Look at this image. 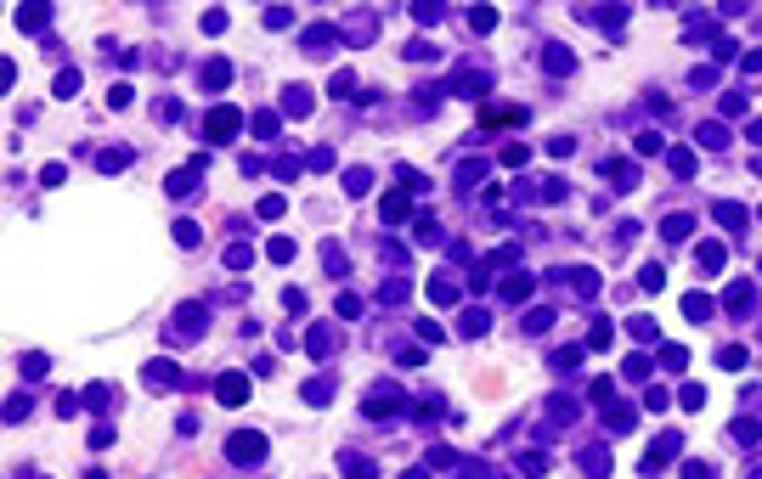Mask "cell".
Segmentation results:
<instances>
[{"mask_svg": "<svg viewBox=\"0 0 762 479\" xmlns=\"http://www.w3.org/2000/svg\"><path fill=\"white\" fill-rule=\"evenodd\" d=\"M226 457H232V462H260V457H266V434H254V428L232 434V440H226Z\"/></svg>", "mask_w": 762, "mask_h": 479, "instance_id": "cell-1", "label": "cell"}, {"mask_svg": "<svg viewBox=\"0 0 762 479\" xmlns=\"http://www.w3.org/2000/svg\"><path fill=\"white\" fill-rule=\"evenodd\" d=\"M237 119H243L237 107H215L209 124H203V136H209V141H232V136H237Z\"/></svg>", "mask_w": 762, "mask_h": 479, "instance_id": "cell-2", "label": "cell"}, {"mask_svg": "<svg viewBox=\"0 0 762 479\" xmlns=\"http://www.w3.org/2000/svg\"><path fill=\"white\" fill-rule=\"evenodd\" d=\"M215 395H221L226 406H243V401H248V378H243V372H226V378L215 383Z\"/></svg>", "mask_w": 762, "mask_h": 479, "instance_id": "cell-3", "label": "cell"}, {"mask_svg": "<svg viewBox=\"0 0 762 479\" xmlns=\"http://www.w3.org/2000/svg\"><path fill=\"white\" fill-rule=\"evenodd\" d=\"M378 214H384V226H401L412 214V198L407 192H384V209H378Z\"/></svg>", "mask_w": 762, "mask_h": 479, "instance_id": "cell-4", "label": "cell"}, {"mask_svg": "<svg viewBox=\"0 0 762 479\" xmlns=\"http://www.w3.org/2000/svg\"><path fill=\"white\" fill-rule=\"evenodd\" d=\"M203 322H209V316H203V304H181V311H176V333H187V338L203 333Z\"/></svg>", "mask_w": 762, "mask_h": 479, "instance_id": "cell-5", "label": "cell"}, {"mask_svg": "<svg viewBox=\"0 0 762 479\" xmlns=\"http://www.w3.org/2000/svg\"><path fill=\"white\" fill-rule=\"evenodd\" d=\"M430 299L441 304V311H446V304H457V282H452L446 271H435V277H430Z\"/></svg>", "mask_w": 762, "mask_h": 479, "instance_id": "cell-6", "label": "cell"}, {"mask_svg": "<svg viewBox=\"0 0 762 479\" xmlns=\"http://www.w3.org/2000/svg\"><path fill=\"white\" fill-rule=\"evenodd\" d=\"M520 119H525V107H491V102L480 107V124H486V130H491V124H520Z\"/></svg>", "mask_w": 762, "mask_h": 479, "instance_id": "cell-7", "label": "cell"}, {"mask_svg": "<svg viewBox=\"0 0 762 479\" xmlns=\"http://www.w3.org/2000/svg\"><path fill=\"white\" fill-rule=\"evenodd\" d=\"M695 254H700V265H706V271H723V259H729V248H723V243H700Z\"/></svg>", "mask_w": 762, "mask_h": 479, "instance_id": "cell-8", "label": "cell"}, {"mask_svg": "<svg viewBox=\"0 0 762 479\" xmlns=\"http://www.w3.org/2000/svg\"><path fill=\"white\" fill-rule=\"evenodd\" d=\"M203 85H209V91H226V85H232V68H226V62H209V68H203Z\"/></svg>", "mask_w": 762, "mask_h": 479, "instance_id": "cell-9", "label": "cell"}, {"mask_svg": "<svg viewBox=\"0 0 762 479\" xmlns=\"http://www.w3.org/2000/svg\"><path fill=\"white\" fill-rule=\"evenodd\" d=\"M604 423H610V428H632V406H621V401H604Z\"/></svg>", "mask_w": 762, "mask_h": 479, "instance_id": "cell-10", "label": "cell"}, {"mask_svg": "<svg viewBox=\"0 0 762 479\" xmlns=\"http://www.w3.org/2000/svg\"><path fill=\"white\" fill-rule=\"evenodd\" d=\"M684 316H689V322H706V316H711V299H706V293H689V299H684Z\"/></svg>", "mask_w": 762, "mask_h": 479, "instance_id": "cell-11", "label": "cell"}, {"mask_svg": "<svg viewBox=\"0 0 762 479\" xmlns=\"http://www.w3.org/2000/svg\"><path fill=\"white\" fill-rule=\"evenodd\" d=\"M282 192H271V198H260V209H254V214H260V220H282Z\"/></svg>", "mask_w": 762, "mask_h": 479, "instance_id": "cell-12", "label": "cell"}, {"mask_svg": "<svg viewBox=\"0 0 762 479\" xmlns=\"http://www.w3.org/2000/svg\"><path fill=\"white\" fill-rule=\"evenodd\" d=\"M548 68H554V73H570V68H576V57H570L565 46H548Z\"/></svg>", "mask_w": 762, "mask_h": 479, "instance_id": "cell-13", "label": "cell"}, {"mask_svg": "<svg viewBox=\"0 0 762 479\" xmlns=\"http://www.w3.org/2000/svg\"><path fill=\"white\" fill-rule=\"evenodd\" d=\"M266 254L277 259V265H288V259H294V243H288V237H271V243H266Z\"/></svg>", "mask_w": 762, "mask_h": 479, "instance_id": "cell-14", "label": "cell"}, {"mask_svg": "<svg viewBox=\"0 0 762 479\" xmlns=\"http://www.w3.org/2000/svg\"><path fill=\"white\" fill-rule=\"evenodd\" d=\"M248 130H254V136H260V141H271V136H277V113H260V119H254Z\"/></svg>", "mask_w": 762, "mask_h": 479, "instance_id": "cell-15", "label": "cell"}, {"mask_svg": "<svg viewBox=\"0 0 762 479\" xmlns=\"http://www.w3.org/2000/svg\"><path fill=\"white\" fill-rule=\"evenodd\" d=\"M248 259H254V254H248L243 243H232V248H226V265H232V271H248Z\"/></svg>", "mask_w": 762, "mask_h": 479, "instance_id": "cell-16", "label": "cell"}, {"mask_svg": "<svg viewBox=\"0 0 762 479\" xmlns=\"http://www.w3.org/2000/svg\"><path fill=\"white\" fill-rule=\"evenodd\" d=\"M520 293H531V277H508L502 282V299H520Z\"/></svg>", "mask_w": 762, "mask_h": 479, "instance_id": "cell-17", "label": "cell"}, {"mask_svg": "<svg viewBox=\"0 0 762 479\" xmlns=\"http://www.w3.org/2000/svg\"><path fill=\"white\" fill-rule=\"evenodd\" d=\"M684 406H689V412H700V406H706V395H700V383H684Z\"/></svg>", "mask_w": 762, "mask_h": 479, "instance_id": "cell-18", "label": "cell"}, {"mask_svg": "<svg viewBox=\"0 0 762 479\" xmlns=\"http://www.w3.org/2000/svg\"><path fill=\"white\" fill-rule=\"evenodd\" d=\"M700 141H706V147H723L729 136H723V124H706V130H700Z\"/></svg>", "mask_w": 762, "mask_h": 479, "instance_id": "cell-19", "label": "cell"}, {"mask_svg": "<svg viewBox=\"0 0 762 479\" xmlns=\"http://www.w3.org/2000/svg\"><path fill=\"white\" fill-rule=\"evenodd\" d=\"M469 23H475L480 34H491V28H497V12H469Z\"/></svg>", "mask_w": 762, "mask_h": 479, "instance_id": "cell-20", "label": "cell"}, {"mask_svg": "<svg viewBox=\"0 0 762 479\" xmlns=\"http://www.w3.org/2000/svg\"><path fill=\"white\" fill-rule=\"evenodd\" d=\"M345 192H367V169H350V175H345Z\"/></svg>", "mask_w": 762, "mask_h": 479, "instance_id": "cell-21", "label": "cell"}, {"mask_svg": "<svg viewBox=\"0 0 762 479\" xmlns=\"http://www.w3.org/2000/svg\"><path fill=\"white\" fill-rule=\"evenodd\" d=\"M717 361H723V367H745V350H740V344H729V350L717 356Z\"/></svg>", "mask_w": 762, "mask_h": 479, "instance_id": "cell-22", "label": "cell"}, {"mask_svg": "<svg viewBox=\"0 0 762 479\" xmlns=\"http://www.w3.org/2000/svg\"><path fill=\"white\" fill-rule=\"evenodd\" d=\"M176 243H187V248H192V243H198V226H192V220H181V226H176Z\"/></svg>", "mask_w": 762, "mask_h": 479, "instance_id": "cell-23", "label": "cell"}, {"mask_svg": "<svg viewBox=\"0 0 762 479\" xmlns=\"http://www.w3.org/2000/svg\"><path fill=\"white\" fill-rule=\"evenodd\" d=\"M638 282H644V288H661V282H666V271H661V265H644V277H638Z\"/></svg>", "mask_w": 762, "mask_h": 479, "instance_id": "cell-24", "label": "cell"}, {"mask_svg": "<svg viewBox=\"0 0 762 479\" xmlns=\"http://www.w3.org/2000/svg\"><path fill=\"white\" fill-rule=\"evenodd\" d=\"M684 479H711V468H706V462H689V468H684Z\"/></svg>", "mask_w": 762, "mask_h": 479, "instance_id": "cell-25", "label": "cell"}, {"mask_svg": "<svg viewBox=\"0 0 762 479\" xmlns=\"http://www.w3.org/2000/svg\"><path fill=\"white\" fill-rule=\"evenodd\" d=\"M745 73H751V79H762V51H751V57H745Z\"/></svg>", "mask_w": 762, "mask_h": 479, "instance_id": "cell-26", "label": "cell"}]
</instances>
